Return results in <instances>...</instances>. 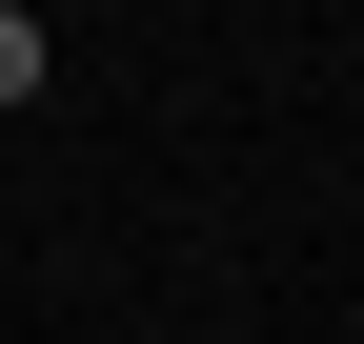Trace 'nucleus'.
I'll return each mask as SVG.
<instances>
[{
    "instance_id": "nucleus-1",
    "label": "nucleus",
    "mask_w": 364,
    "mask_h": 344,
    "mask_svg": "<svg viewBox=\"0 0 364 344\" xmlns=\"http://www.w3.org/2000/svg\"><path fill=\"white\" fill-rule=\"evenodd\" d=\"M61 81V41H41V0H0V102H41Z\"/></svg>"
}]
</instances>
